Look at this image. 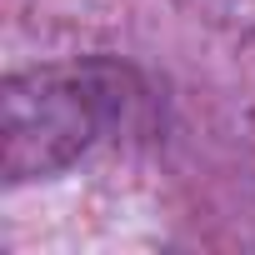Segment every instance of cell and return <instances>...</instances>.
<instances>
[{
  "instance_id": "obj_1",
  "label": "cell",
  "mask_w": 255,
  "mask_h": 255,
  "mask_svg": "<svg viewBox=\"0 0 255 255\" xmlns=\"http://www.w3.org/2000/svg\"><path fill=\"white\" fill-rule=\"evenodd\" d=\"M130 75L110 60L15 70L0 85V175L30 185L85 160L125 115Z\"/></svg>"
},
{
  "instance_id": "obj_2",
  "label": "cell",
  "mask_w": 255,
  "mask_h": 255,
  "mask_svg": "<svg viewBox=\"0 0 255 255\" xmlns=\"http://www.w3.org/2000/svg\"><path fill=\"white\" fill-rule=\"evenodd\" d=\"M190 5H195L215 30H225V35L255 45V0H190Z\"/></svg>"
}]
</instances>
